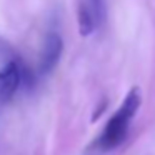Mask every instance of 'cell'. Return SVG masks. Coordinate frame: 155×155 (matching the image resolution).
I'll use <instances>...</instances> for the list:
<instances>
[{
  "label": "cell",
  "instance_id": "cell-1",
  "mask_svg": "<svg viewBox=\"0 0 155 155\" xmlns=\"http://www.w3.org/2000/svg\"><path fill=\"white\" fill-rule=\"evenodd\" d=\"M140 104H142L140 88L138 87L130 88L127 92V95H125L124 102L120 104V107L108 118L100 137H98L97 147L100 150H104V152L114 150L118 145L124 143V140L128 135V128H130L132 120H134V117L137 115L138 108H140Z\"/></svg>",
  "mask_w": 155,
  "mask_h": 155
},
{
  "label": "cell",
  "instance_id": "cell-2",
  "mask_svg": "<svg viewBox=\"0 0 155 155\" xmlns=\"http://www.w3.org/2000/svg\"><path fill=\"white\" fill-rule=\"evenodd\" d=\"M28 80V72L20 60L12 58L0 68V107L7 105L22 85Z\"/></svg>",
  "mask_w": 155,
  "mask_h": 155
},
{
  "label": "cell",
  "instance_id": "cell-3",
  "mask_svg": "<svg viewBox=\"0 0 155 155\" xmlns=\"http://www.w3.org/2000/svg\"><path fill=\"white\" fill-rule=\"evenodd\" d=\"M64 52V40L57 32H48L44 38L42 50L38 55V74L47 75L57 67Z\"/></svg>",
  "mask_w": 155,
  "mask_h": 155
},
{
  "label": "cell",
  "instance_id": "cell-4",
  "mask_svg": "<svg viewBox=\"0 0 155 155\" xmlns=\"http://www.w3.org/2000/svg\"><path fill=\"white\" fill-rule=\"evenodd\" d=\"M78 8L87 12V14L95 20V24H97L98 27L104 24L105 14H107V2H105V0H82Z\"/></svg>",
  "mask_w": 155,
  "mask_h": 155
}]
</instances>
